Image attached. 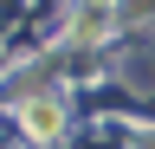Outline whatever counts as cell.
<instances>
[{"label": "cell", "mask_w": 155, "mask_h": 149, "mask_svg": "<svg viewBox=\"0 0 155 149\" xmlns=\"http://www.w3.org/2000/svg\"><path fill=\"white\" fill-rule=\"evenodd\" d=\"M19 130H26L32 143H52L58 130H65V104L58 97H26L19 104Z\"/></svg>", "instance_id": "cell-1"}, {"label": "cell", "mask_w": 155, "mask_h": 149, "mask_svg": "<svg viewBox=\"0 0 155 149\" xmlns=\"http://www.w3.org/2000/svg\"><path fill=\"white\" fill-rule=\"evenodd\" d=\"M110 20H116V7H110V0H91V7H84V13L71 20V39H78V46L104 39V32H110Z\"/></svg>", "instance_id": "cell-2"}]
</instances>
